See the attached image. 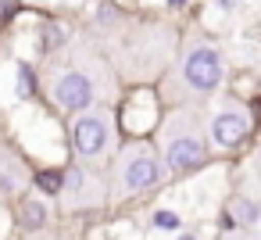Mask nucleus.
Returning a JSON list of instances; mask_svg holds the SVG:
<instances>
[{"instance_id":"nucleus-6","label":"nucleus","mask_w":261,"mask_h":240,"mask_svg":"<svg viewBox=\"0 0 261 240\" xmlns=\"http://www.w3.org/2000/svg\"><path fill=\"white\" fill-rule=\"evenodd\" d=\"M158 179H161V169H158L154 158H133V161L125 165V186H129V190H147V186H154Z\"/></svg>"},{"instance_id":"nucleus-5","label":"nucleus","mask_w":261,"mask_h":240,"mask_svg":"<svg viewBox=\"0 0 261 240\" xmlns=\"http://www.w3.org/2000/svg\"><path fill=\"white\" fill-rule=\"evenodd\" d=\"M211 133H215V140H218L222 147H236V143L247 136V118H243V115H236V111H225V115H218V118H215Z\"/></svg>"},{"instance_id":"nucleus-1","label":"nucleus","mask_w":261,"mask_h":240,"mask_svg":"<svg viewBox=\"0 0 261 240\" xmlns=\"http://www.w3.org/2000/svg\"><path fill=\"white\" fill-rule=\"evenodd\" d=\"M186 79L197 86V90H215L222 83V58L211 51V47H197L190 58H186Z\"/></svg>"},{"instance_id":"nucleus-14","label":"nucleus","mask_w":261,"mask_h":240,"mask_svg":"<svg viewBox=\"0 0 261 240\" xmlns=\"http://www.w3.org/2000/svg\"><path fill=\"white\" fill-rule=\"evenodd\" d=\"M179 240H193V236H179Z\"/></svg>"},{"instance_id":"nucleus-10","label":"nucleus","mask_w":261,"mask_h":240,"mask_svg":"<svg viewBox=\"0 0 261 240\" xmlns=\"http://www.w3.org/2000/svg\"><path fill=\"white\" fill-rule=\"evenodd\" d=\"M36 222H43V208L40 204H29V226H36Z\"/></svg>"},{"instance_id":"nucleus-13","label":"nucleus","mask_w":261,"mask_h":240,"mask_svg":"<svg viewBox=\"0 0 261 240\" xmlns=\"http://www.w3.org/2000/svg\"><path fill=\"white\" fill-rule=\"evenodd\" d=\"M8 186H11V183H8V179H4V176H0V190H8Z\"/></svg>"},{"instance_id":"nucleus-8","label":"nucleus","mask_w":261,"mask_h":240,"mask_svg":"<svg viewBox=\"0 0 261 240\" xmlns=\"http://www.w3.org/2000/svg\"><path fill=\"white\" fill-rule=\"evenodd\" d=\"M40 186H43V190H61V176H58V172H43V176H40Z\"/></svg>"},{"instance_id":"nucleus-7","label":"nucleus","mask_w":261,"mask_h":240,"mask_svg":"<svg viewBox=\"0 0 261 240\" xmlns=\"http://www.w3.org/2000/svg\"><path fill=\"white\" fill-rule=\"evenodd\" d=\"M232 215H236L240 222H257V215H261V211H257V204H254V201H236Z\"/></svg>"},{"instance_id":"nucleus-3","label":"nucleus","mask_w":261,"mask_h":240,"mask_svg":"<svg viewBox=\"0 0 261 240\" xmlns=\"http://www.w3.org/2000/svg\"><path fill=\"white\" fill-rule=\"evenodd\" d=\"M54 97H58V104H61V108H68V111H79V108H86V104L93 101V86H90V79H86V76H79V72H68L65 79H58V86H54Z\"/></svg>"},{"instance_id":"nucleus-2","label":"nucleus","mask_w":261,"mask_h":240,"mask_svg":"<svg viewBox=\"0 0 261 240\" xmlns=\"http://www.w3.org/2000/svg\"><path fill=\"white\" fill-rule=\"evenodd\" d=\"M72 140H75L79 154H86V158L100 154L104 143H108V126H104V118H100V115H83V118L75 122V129H72Z\"/></svg>"},{"instance_id":"nucleus-15","label":"nucleus","mask_w":261,"mask_h":240,"mask_svg":"<svg viewBox=\"0 0 261 240\" xmlns=\"http://www.w3.org/2000/svg\"><path fill=\"white\" fill-rule=\"evenodd\" d=\"M172 4H182V0H172Z\"/></svg>"},{"instance_id":"nucleus-12","label":"nucleus","mask_w":261,"mask_h":240,"mask_svg":"<svg viewBox=\"0 0 261 240\" xmlns=\"http://www.w3.org/2000/svg\"><path fill=\"white\" fill-rule=\"evenodd\" d=\"M218 8H225V11H232V8H240V0H215Z\"/></svg>"},{"instance_id":"nucleus-9","label":"nucleus","mask_w":261,"mask_h":240,"mask_svg":"<svg viewBox=\"0 0 261 240\" xmlns=\"http://www.w3.org/2000/svg\"><path fill=\"white\" fill-rule=\"evenodd\" d=\"M29 90H33V79H29V68H22L18 72V97H29Z\"/></svg>"},{"instance_id":"nucleus-4","label":"nucleus","mask_w":261,"mask_h":240,"mask_svg":"<svg viewBox=\"0 0 261 240\" xmlns=\"http://www.w3.org/2000/svg\"><path fill=\"white\" fill-rule=\"evenodd\" d=\"M200 161H204V143H200V140L179 136V140L168 143V165H172L175 172H190V169H197Z\"/></svg>"},{"instance_id":"nucleus-11","label":"nucleus","mask_w":261,"mask_h":240,"mask_svg":"<svg viewBox=\"0 0 261 240\" xmlns=\"http://www.w3.org/2000/svg\"><path fill=\"white\" fill-rule=\"evenodd\" d=\"M154 222H158V226H165V229H168V226H175V215H172V211H161V215H158V219H154Z\"/></svg>"}]
</instances>
